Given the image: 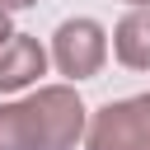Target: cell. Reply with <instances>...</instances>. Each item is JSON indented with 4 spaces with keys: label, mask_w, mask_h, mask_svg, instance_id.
<instances>
[{
    "label": "cell",
    "mask_w": 150,
    "mask_h": 150,
    "mask_svg": "<svg viewBox=\"0 0 150 150\" xmlns=\"http://www.w3.org/2000/svg\"><path fill=\"white\" fill-rule=\"evenodd\" d=\"M112 56L127 70H150V9H127L112 28Z\"/></svg>",
    "instance_id": "obj_5"
},
{
    "label": "cell",
    "mask_w": 150,
    "mask_h": 150,
    "mask_svg": "<svg viewBox=\"0 0 150 150\" xmlns=\"http://www.w3.org/2000/svg\"><path fill=\"white\" fill-rule=\"evenodd\" d=\"M9 38H14V28H9V14H0V47H5Z\"/></svg>",
    "instance_id": "obj_7"
},
{
    "label": "cell",
    "mask_w": 150,
    "mask_h": 150,
    "mask_svg": "<svg viewBox=\"0 0 150 150\" xmlns=\"http://www.w3.org/2000/svg\"><path fill=\"white\" fill-rule=\"evenodd\" d=\"M38 75H47V52L38 38L14 33L0 47V94H19L28 84H38Z\"/></svg>",
    "instance_id": "obj_4"
},
{
    "label": "cell",
    "mask_w": 150,
    "mask_h": 150,
    "mask_svg": "<svg viewBox=\"0 0 150 150\" xmlns=\"http://www.w3.org/2000/svg\"><path fill=\"white\" fill-rule=\"evenodd\" d=\"M84 150H150V94L98 108L84 127Z\"/></svg>",
    "instance_id": "obj_2"
},
{
    "label": "cell",
    "mask_w": 150,
    "mask_h": 150,
    "mask_svg": "<svg viewBox=\"0 0 150 150\" xmlns=\"http://www.w3.org/2000/svg\"><path fill=\"white\" fill-rule=\"evenodd\" d=\"M108 61V33L98 19H66L52 33V66L66 80H94Z\"/></svg>",
    "instance_id": "obj_3"
},
{
    "label": "cell",
    "mask_w": 150,
    "mask_h": 150,
    "mask_svg": "<svg viewBox=\"0 0 150 150\" xmlns=\"http://www.w3.org/2000/svg\"><path fill=\"white\" fill-rule=\"evenodd\" d=\"M38 0H0V14H14V9H33Z\"/></svg>",
    "instance_id": "obj_6"
},
{
    "label": "cell",
    "mask_w": 150,
    "mask_h": 150,
    "mask_svg": "<svg viewBox=\"0 0 150 150\" xmlns=\"http://www.w3.org/2000/svg\"><path fill=\"white\" fill-rule=\"evenodd\" d=\"M89 108L70 84H42L19 103H0V150H75Z\"/></svg>",
    "instance_id": "obj_1"
},
{
    "label": "cell",
    "mask_w": 150,
    "mask_h": 150,
    "mask_svg": "<svg viewBox=\"0 0 150 150\" xmlns=\"http://www.w3.org/2000/svg\"><path fill=\"white\" fill-rule=\"evenodd\" d=\"M127 5H131V9H150V0H127Z\"/></svg>",
    "instance_id": "obj_8"
}]
</instances>
